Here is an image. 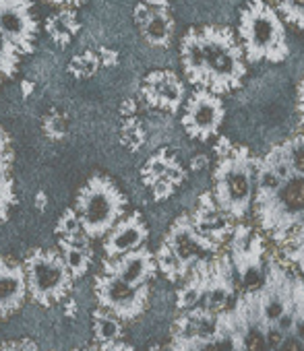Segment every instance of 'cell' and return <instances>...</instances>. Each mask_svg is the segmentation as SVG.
<instances>
[{
    "label": "cell",
    "mask_w": 304,
    "mask_h": 351,
    "mask_svg": "<svg viewBox=\"0 0 304 351\" xmlns=\"http://www.w3.org/2000/svg\"><path fill=\"white\" fill-rule=\"evenodd\" d=\"M56 234H58V240H77V238H89L83 228H81V221L75 213V209H67L62 213V217L58 219L56 223Z\"/></svg>",
    "instance_id": "24"
},
{
    "label": "cell",
    "mask_w": 304,
    "mask_h": 351,
    "mask_svg": "<svg viewBox=\"0 0 304 351\" xmlns=\"http://www.w3.org/2000/svg\"><path fill=\"white\" fill-rule=\"evenodd\" d=\"M0 29L21 54H32L40 32L32 0H0Z\"/></svg>",
    "instance_id": "12"
},
{
    "label": "cell",
    "mask_w": 304,
    "mask_h": 351,
    "mask_svg": "<svg viewBox=\"0 0 304 351\" xmlns=\"http://www.w3.org/2000/svg\"><path fill=\"white\" fill-rule=\"evenodd\" d=\"M288 173H304V132L290 136L257 159L255 189L269 186Z\"/></svg>",
    "instance_id": "11"
},
{
    "label": "cell",
    "mask_w": 304,
    "mask_h": 351,
    "mask_svg": "<svg viewBox=\"0 0 304 351\" xmlns=\"http://www.w3.org/2000/svg\"><path fill=\"white\" fill-rule=\"evenodd\" d=\"M296 110L300 114V122L304 124V77L298 85V91H296Z\"/></svg>",
    "instance_id": "30"
},
{
    "label": "cell",
    "mask_w": 304,
    "mask_h": 351,
    "mask_svg": "<svg viewBox=\"0 0 304 351\" xmlns=\"http://www.w3.org/2000/svg\"><path fill=\"white\" fill-rule=\"evenodd\" d=\"M93 335H95V341H97V349L100 351H108L122 337L120 318H116L114 314H110V312L100 308L93 314Z\"/></svg>",
    "instance_id": "20"
},
{
    "label": "cell",
    "mask_w": 304,
    "mask_h": 351,
    "mask_svg": "<svg viewBox=\"0 0 304 351\" xmlns=\"http://www.w3.org/2000/svg\"><path fill=\"white\" fill-rule=\"evenodd\" d=\"M135 21L149 46H170L174 36V19L168 13V7H149L141 0L135 7Z\"/></svg>",
    "instance_id": "17"
},
{
    "label": "cell",
    "mask_w": 304,
    "mask_h": 351,
    "mask_svg": "<svg viewBox=\"0 0 304 351\" xmlns=\"http://www.w3.org/2000/svg\"><path fill=\"white\" fill-rule=\"evenodd\" d=\"M143 3L149 5V7H168L170 0H143Z\"/></svg>",
    "instance_id": "34"
},
{
    "label": "cell",
    "mask_w": 304,
    "mask_h": 351,
    "mask_svg": "<svg viewBox=\"0 0 304 351\" xmlns=\"http://www.w3.org/2000/svg\"><path fill=\"white\" fill-rule=\"evenodd\" d=\"M23 267L27 277V293L36 304L50 308L71 293L75 279L58 250L38 248L25 258Z\"/></svg>",
    "instance_id": "6"
},
{
    "label": "cell",
    "mask_w": 304,
    "mask_h": 351,
    "mask_svg": "<svg viewBox=\"0 0 304 351\" xmlns=\"http://www.w3.org/2000/svg\"><path fill=\"white\" fill-rule=\"evenodd\" d=\"M275 11L290 25L304 32V0H275Z\"/></svg>",
    "instance_id": "23"
},
{
    "label": "cell",
    "mask_w": 304,
    "mask_h": 351,
    "mask_svg": "<svg viewBox=\"0 0 304 351\" xmlns=\"http://www.w3.org/2000/svg\"><path fill=\"white\" fill-rule=\"evenodd\" d=\"M21 62V52L17 46L7 38V34L0 29V83L11 79Z\"/></svg>",
    "instance_id": "22"
},
{
    "label": "cell",
    "mask_w": 304,
    "mask_h": 351,
    "mask_svg": "<svg viewBox=\"0 0 304 351\" xmlns=\"http://www.w3.org/2000/svg\"><path fill=\"white\" fill-rule=\"evenodd\" d=\"M226 116L224 101L218 93L197 87L185 101L180 124L185 132L195 141H209L218 134Z\"/></svg>",
    "instance_id": "10"
},
{
    "label": "cell",
    "mask_w": 304,
    "mask_h": 351,
    "mask_svg": "<svg viewBox=\"0 0 304 351\" xmlns=\"http://www.w3.org/2000/svg\"><path fill=\"white\" fill-rule=\"evenodd\" d=\"M203 351H238L234 339L218 326V332L213 337H209L207 341H203Z\"/></svg>",
    "instance_id": "27"
},
{
    "label": "cell",
    "mask_w": 304,
    "mask_h": 351,
    "mask_svg": "<svg viewBox=\"0 0 304 351\" xmlns=\"http://www.w3.org/2000/svg\"><path fill=\"white\" fill-rule=\"evenodd\" d=\"M0 351H38V347L30 339H21V341L3 343V345H0Z\"/></svg>",
    "instance_id": "29"
},
{
    "label": "cell",
    "mask_w": 304,
    "mask_h": 351,
    "mask_svg": "<svg viewBox=\"0 0 304 351\" xmlns=\"http://www.w3.org/2000/svg\"><path fill=\"white\" fill-rule=\"evenodd\" d=\"M191 221L201 236L215 242L218 246H222L232 236V230H234V219L218 207L211 193L201 195L197 209L191 215Z\"/></svg>",
    "instance_id": "16"
},
{
    "label": "cell",
    "mask_w": 304,
    "mask_h": 351,
    "mask_svg": "<svg viewBox=\"0 0 304 351\" xmlns=\"http://www.w3.org/2000/svg\"><path fill=\"white\" fill-rule=\"evenodd\" d=\"M27 298V277L25 267L0 258V318L15 314Z\"/></svg>",
    "instance_id": "18"
},
{
    "label": "cell",
    "mask_w": 304,
    "mask_h": 351,
    "mask_svg": "<svg viewBox=\"0 0 304 351\" xmlns=\"http://www.w3.org/2000/svg\"><path fill=\"white\" fill-rule=\"evenodd\" d=\"M238 40L250 64L283 62L290 54L285 25L267 0H248L240 11Z\"/></svg>",
    "instance_id": "4"
},
{
    "label": "cell",
    "mask_w": 304,
    "mask_h": 351,
    "mask_svg": "<svg viewBox=\"0 0 304 351\" xmlns=\"http://www.w3.org/2000/svg\"><path fill=\"white\" fill-rule=\"evenodd\" d=\"M141 91L149 106L176 114L185 101V85L172 71H154L149 73L141 85Z\"/></svg>",
    "instance_id": "14"
},
{
    "label": "cell",
    "mask_w": 304,
    "mask_h": 351,
    "mask_svg": "<svg viewBox=\"0 0 304 351\" xmlns=\"http://www.w3.org/2000/svg\"><path fill=\"white\" fill-rule=\"evenodd\" d=\"M60 254H62V258L67 263V269L71 271L73 279H79L89 271V265H91L89 238L60 240Z\"/></svg>",
    "instance_id": "19"
},
{
    "label": "cell",
    "mask_w": 304,
    "mask_h": 351,
    "mask_svg": "<svg viewBox=\"0 0 304 351\" xmlns=\"http://www.w3.org/2000/svg\"><path fill=\"white\" fill-rule=\"evenodd\" d=\"M124 211L126 197L106 176H93L77 195L75 213L89 240L104 238Z\"/></svg>",
    "instance_id": "5"
},
{
    "label": "cell",
    "mask_w": 304,
    "mask_h": 351,
    "mask_svg": "<svg viewBox=\"0 0 304 351\" xmlns=\"http://www.w3.org/2000/svg\"><path fill=\"white\" fill-rule=\"evenodd\" d=\"M46 3H50V5H54V7H62V9H73V7L83 5L85 0H46Z\"/></svg>",
    "instance_id": "31"
},
{
    "label": "cell",
    "mask_w": 304,
    "mask_h": 351,
    "mask_svg": "<svg viewBox=\"0 0 304 351\" xmlns=\"http://www.w3.org/2000/svg\"><path fill=\"white\" fill-rule=\"evenodd\" d=\"M180 62L187 79L218 95L238 89L246 77V58L240 40L222 25L195 27L183 36Z\"/></svg>",
    "instance_id": "1"
},
{
    "label": "cell",
    "mask_w": 304,
    "mask_h": 351,
    "mask_svg": "<svg viewBox=\"0 0 304 351\" xmlns=\"http://www.w3.org/2000/svg\"><path fill=\"white\" fill-rule=\"evenodd\" d=\"M253 205L261 230L281 244L304 221V173H288L269 186H257Z\"/></svg>",
    "instance_id": "3"
},
{
    "label": "cell",
    "mask_w": 304,
    "mask_h": 351,
    "mask_svg": "<svg viewBox=\"0 0 304 351\" xmlns=\"http://www.w3.org/2000/svg\"><path fill=\"white\" fill-rule=\"evenodd\" d=\"M95 298L102 310L114 314L120 320H135L141 316L149 302V283L130 285L116 275L100 273L93 281Z\"/></svg>",
    "instance_id": "8"
},
{
    "label": "cell",
    "mask_w": 304,
    "mask_h": 351,
    "mask_svg": "<svg viewBox=\"0 0 304 351\" xmlns=\"http://www.w3.org/2000/svg\"><path fill=\"white\" fill-rule=\"evenodd\" d=\"M46 29H48L50 38L58 46H65V44H69L77 36V32H79V19H77V15H75L73 9H62L56 15L48 17Z\"/></svg>",
    "instance_id": "21"
},
{
    "label": "cell",
    "mask_w": 304,
    "mask_h": 351,
    "mask_svg": "<svg viewBox=\"0 0 304 351\" xmlns=\"http://www.w3.org/2000/svg\"><path fill=\"white\" fill-rule=\"evenodd\" d=\"M13 205H15V189L11 176H0V221H7Z\"/></svg>",
    "instance_id": "26"
},
{
    "label": "cell",
    "mask_w": 304,
    "mask_h": 351,
    "mask_svg": "<svg viewBox=\"0 0 304 351\" xmlns=\"http://www.w3.org/2000/svg\"><path fill=\"white\" fill-rule=\"evenodd\" d=\"M162 246L174 256L183 279L191 273V269L201 263L207 261L211 256L218 254L220 246L211 240H207L205 236H201L197 232V228L191 221V215H180L168 230Z\"/></svg>",
    "instance_id": "9"
},
{
    "label": "cell",
    "mask_w": 304,
    "mask_h": 351,
    "mask_svg": "<svg viewBox=\"0 0 304 351\" xmlns=\"http://www.w3.org/2000/svg\"><path fill=\"white\" fill-rule=\"evenodd\" d=\"M102 271L116 275L130 285H147L158 273V263H156L154 252L145 246H141V248L130 250L126 254H120L114 258H104Z\"/></svg>",
    "instance_id": "13"
},
{
    "label": "cell",
    "mask_w": 304,
    "mask_h": 351,
    "mask_svg": "<svg viewBox=\"0 0 304 351\" xmlns=\"http://www.w3.org/2000/svg\"><path fill=\"white\" fill-rule=\"evenodd\" d=\"M149 236V230L141 217V213H128L122 215L112 230L104 236V254L106 258H114L120 254H126L130 250H137L145 246V240Z\"/></svg>",
    "instance_id": "15"
},
{
    "label": "cell",
    "mask_w": 304,
    "mask_h": 351,
    "mask_svg": "<svg viewBox=\"0 0 304 351\" xmlns=\"http://www.w3.org/2000/svg\"><path fill=\"white\" fill-rule=\"evenodd\" d=\"M265 240L250 226L238 223L230 236V263L244 291H255L265 283Z\"/></svg>",
    "instance_id": "7"
},
{
    "label": "cell",
    "mask_w": 304,
    "mask_h": 351,
    "mask_svg": "<svg viewBox=\"0 0 304 351\" xmlns=\"http://www.w3.org/2000/svg\"><path fill=\"white\" fill-rule=\"evenodd\" d=\"M108 351H132V347H130V345H126L124 341H118V343H116L114 347H110Z\"/></svg>",
    "instance_id": "35"
},
{
    "label": "cell",
    "mask_w": 304,
    "mask_h": 351,
    "mask_svg": "<svg viewBox=\"0 0 304 351\" xmlns=\"http://www.w3.org/2000/svg\"><path fill=\"white\" fill-rule=\"evenodd\" d=\"M298 269H300V271H302V269H304V267H298Z\"/></svg>",
    "instance_id": "36"
},
{
    "label": "cell",
    "mask_w": 304,
    "mask_h": 351,
    "mask_svg": "<svg viewBox=\"0 0 304 351\" xmlns=\"http://www.w3.org/2000/svg\"><path fill=\"white\" fill-rule=\"evenodd\" d=\"M34 205H36V209H38V211H44V209H46V205H48V197H46V193H42V191H40V193L36 195Z\"/></svg>",
    "instance_id": "33"
},
{
    "label": "cell",
    "mask_w": 304,
    "mask_h": 351,
    "mask_svg": "<svg viewBox=\"0 0 304 351\" xmlns=\"http://www.w3.org/2000/svg\"><path fill=\"white\" fill-rule=\"evenodd\" d=\"M100 69V56L95 52H83V54H77L73 60H71V75L75 77H91L95 71Z\"/></svg>",
    "instance_id": "25"
},
{
    "label": "cell",
    "mask_w": 304,
    "mask_h": 351,
    "mask_svg": "<svg viewBox=\"0 0 304 351\" xmlns=\"http://www.w3.org/2000/svg\"><path fill=\"white\" fill-rule=\"evenodd\" d=\"M215 157L211 197L226 215L234 221H242L255 199L257 157L246 147H240L226 136L218 138Z\"/></svg>",
    "instance_id": "2"
},
{
    "label": "cell",
    "mask_w": 304,
    "mask_h": 351,
    "mask_svg": "<svg viewBox=\"0 0 304 351\" xmlns=\"http://www.w3.org/2000/svg\"><path fill=\"white\" fill-rule=\"evenodd\" d=\"M13 163V151H11V141L5 128L0 126V176H9Z\"/></svg>",
    "instance_id": "28"
},
{
    "label": "cell",
    "mask_w": 304,
    "mask_h": 351,
    "mask_svg": "<svg viewBox=\"0 0 304 351\" xmlns=\"http://www.w3.org/2000/svg\"><path fill=\"white\" fill-rule=\"evenodd\" d=\"M100 58H104V60H102L104 66H112V64L118 62V56H116L112 50H102V52H100Z\"/></svg>",
    "instance_id": "32"
}]
</instances>
